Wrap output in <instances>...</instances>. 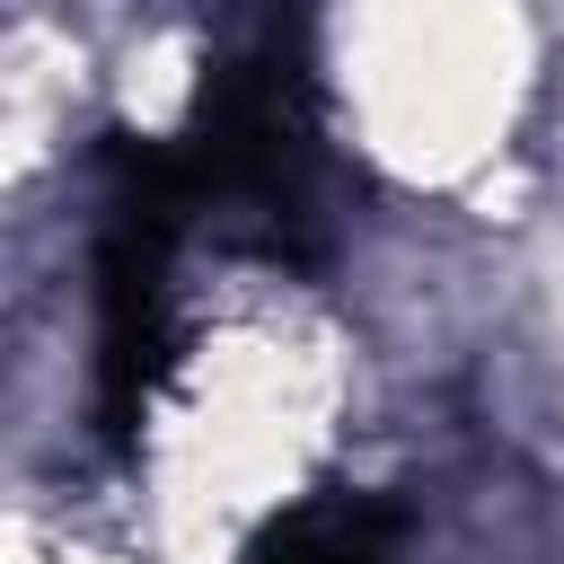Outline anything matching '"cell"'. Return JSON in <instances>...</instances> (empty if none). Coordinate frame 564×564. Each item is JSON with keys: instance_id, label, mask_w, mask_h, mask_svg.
Instances as JSON below:
<instances>
[{"instance_id": "obj_1", "label": "cell", "mask_w": 564, "mask_h": 564, "mask_svg": "<svg viewBox=\"0 0 564 564\" xmlns=\"http://www.w3.org/2000/svg\"><path fill=\"white\" fill-rule=\"evenodd\" d=\"M388 529H397V520H388L379 502H317V511L282 520L247 564H379Z\"/></svg>"}]
</instances>
